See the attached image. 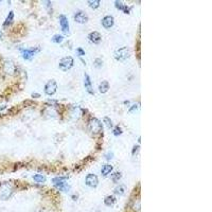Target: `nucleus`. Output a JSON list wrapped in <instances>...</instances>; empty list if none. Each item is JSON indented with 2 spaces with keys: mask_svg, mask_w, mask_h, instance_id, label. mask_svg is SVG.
Listing matches in <instances>:
<instances>
[{
  "mask_svg": "<svg viewBox=\"0 0 212 212\" xmlns=\"http://www.w3.org/2000/svg\"><path fill=\"white\" fill-rule=\"evenodd\" d=\"M130 52L128 47H121L115 52L114 56H115V59H117V61L122 62V61H125L126 59H128V57H130Z\"/></svg>",
  "mask_w": 212,
  "mask_h": 212,
  "instance_id": "obj_1",
  "label": "nucleus"
},
{
  "mask_svg": "<svg viewBox=\"0 0 212 212\" xmlns=\"http://www.w3.org/2000/svg\"><path fill=\"white\" fill-rule=\"evenodd\" d=\"M88 127L92 134H100L102 132V122L99 119H97V118H92L89 121Z\"/></svg>",
  "mask_w": 212,
  "mask_h": 212,
  "instance_id": "obj_2",
  "label": "nucleus"
},
{
  "mask_svg": "<svg viewBox=\"0 0 212 212\" xmlns=\"http://www.w3.org/2000/svg\"><path fill=\"white\" fill-rule=\"evenodd\" d=\"M74 64V59L72 56H65L59 61V66L61 68V70H64V71H68L69 69H71L72 66Z\"/></svg>",
  "mask_w": 212,
  "mask_h": 212,
  "instance_id": "obj_3",
  "label": "nucleus"
},
{
  "mask_svg": "<svg viewBox=\"0 0 212 212\" xmlns=\"http://www.w3.org/2000/svg\"><path fill=\"white\" fill-rule=\"evenodd\" d=\"M57 90V83L55 80H49L45 85V92L48 95H53Z\"/></svg>",
  "mask_w": 212,
  "mask_h": 212,
  "instance_id": "obj_4",
  "label": "nucleus"
},
{
  "mask_svg": "<svg viewBox=\"0 0 212 212\" xmlns=\"http://www.w3.org/2000/svg\"><path fill=\"white\" fill-rule=\"evenodd\" d=\"M39 52V48H30V49H20V53H21L22 57L27 61L32 59V57L34 56L36 53Z\"/></svg>",
  "mask_w": 212,
  "mask_h": 212,
  "instance_id": "obj_5",
  "label": "nucleus"
},
{
  "mask_svg": "<svg viewBox=\"0 0 212 212\" xmlns=\"http://www.w3.org/2000/svg\"><path fill=\"white\" fill-rule=\"evenodd\" d=\"M85 182L90 188H95L98 186V184H99V178H98V176L95 174H88L86 176V178H85Z\"/></svg>",
  "mask_w": 212,
  "mask_h": 212,
  "instance_id": "obj_6",
  "label": "nucleus"
},
{
  "mask_svg": "<svg viewBox=\"0 0 212 212\" xmlns=\"http://www.w3.org/2000/svg\"><path fill=\"white\" fill-rule=\"evenodd\" d=\"M84 85H85V88H86L87 92H89L90 95H93V93H95L91 79H90V76L88 75V73H86V72L84 73Z\"/></svg>",
  "mask_w": 212,
  "mask_h": 212,
  "instance_id": "obj_7",
  "label": "nucleus"
},
{
  "mask_svg": "<svg viewBox=\"0 0 212 212\" xmlns=\"http://www.w3.org/2000/svg\"><path fill=\"white\" fill-rule=\"evenodd\" d=\"M15 70H16V66L13 62H11V61L5 62V66H3V71H5V73L9 74V75H12V74H14Z\"/></svg>",
  "mask_w": 212,
  "mask_h": 212,
  "instance_id": "obj_8",
  "label": "nucleus"
},
{
  "mask_svg": "<svg viewBox=\"0 0 212 212\" xmlns=\"http://www.w3.org/2000/svg\"><path fill=\"white\" fill-rule=\"evenodd\" d=\"M74 20L79 24H85L88 20V16L84 11H78L74 14Z\"/></svg>",
  "mask_w": 212,
  "mask_h": 212,
  "instance_id": "obj_9",
  "label": "nucleus"
},
{
  "mask_svg": "<svg viewBox=\"0 0 212 212\" xmlns=\"http://www.w3.org/2000/svg\"><path fill=\"white\" fill-rule=\"evenodd\" d=\"M102 26L105 29H111L114 26V17L111 15H106L103 17V19L101 20Z\"/></svg>",
  "mask_w": 212,
  "mask_h": 212,
  "instance_id": "obj_10",
  "label": "nucleus"
},
{
  "mask_svg": "<svg viewBox=\"0 0 212 212\" xmlns=\"http://www.w3.org/2000/svg\"><path fill=\"white\" fill-rule=\"evenodd\" d=\"M59 22H61V29L64 33H68L69 32V22H68V19L65 15H61L59 16Z\"/></svg>",
  "mask_w": 212,
  "mask_h": 212,
  "instance_id": "obj_11",
  "label": "nucleus"
},
{
  "mask_svg": "<svg viewBox=\"0 0 212 212\" xmlns=\"http://www.w3.org/2000/svg\"><path fill=\"white\" fill-rule=\"evenodd\" d=\"M88 38H89V40H90L91 43H100V41H101V39H102V36H101V34L98 32V31H93V32H91L90 34L88 35Z\"/></svg>",
  "mask_w": 212,
  "mask_h": 212,
  "instance_id": "obj_12",
  "label": "nucleus"
},
{
  "mask_svg": "<svg viewBox=\"0 0 212 212\" xmlns=\"http://www.w3.org/2000/svg\"><path fill=\"white\" fill-rule=\"evenodd\" d=\"M115 5L118 8L119 10H121V11L125 12L126 14H128L130 12V8L127 7L126 5H124L122 1H119V0H117V1H115Z\"/></svg>",
  "mask_w": 212,
  "mask_h": 212,
  "instance_id": "obj_13",
  "label": "nucleus"
},
{
  "mask_svg": "<svg viewBox=\"0 0 212 212\" xmlns=\"http://www.w3.org/2000/svg\"><path fill=\"white\" fill-rule=\"evenodd\" d=\"M99 90L101 93H106L109 90V83L107 81H102L99 85Z\"/></svg>",
  "mask_w": 212,
  "mask_h": 212,
  "instance_id": "obj_14",
  "label": "nucleus"
},
{
  "mask_svg": "<svg viewBox=\"0 0 212 212\" xmlns=\"http://www.w3.org/2000/svg\"><path fill=\"white\" fill-rule=\"evenodd\" d=\"M13 20H14V12L11 11L8 15V17L5 18V22H3V28H8L9 26H11L13 24Z\"/></svg>",
  "mask_w": 212,
  "mask_h": 212,
  "instance_id": "obj_15",
  "label": "nucleus"
},
{
  "mask_svg": "<svg viewBox=\"0 0 212 212\" xmlns=\"http://www.w3.org/2000/svg\"><path fill=\"white\" fill-rule=\"evenodd\" d=\"M111 171H113V165H104L103 167H102L101 173H102V175H103V176H107V175H109V174L111 173Z\"/></svg>",
  "mask_w": 212,
  "mask_h": 212,
  "instance_id": "obj_16",
  "label": "nucleus"
},
{
  "mask_svg": "<svg viewBox=\"0 0 212 212\" xmlns=\"http://www.w3.org/2000/svg\"><path fill=\"white\" fill-rule=\"evenodd\" d=\"M115 203H116V198L113 195H108V196H106L105 198H104V204H105L106 206L111 207V206L115 205Z\"/></svg>",
  "mask_w": 212,
  "mask_h": 212,
  "instance_id": "obj_17",
  "label": "nucleus"
},
{
  "mask_svg": "<svg viewBox=\"0 0 212 212\" xmlns=\"http://www.w3.org/2000/svg\"><path fill=\"white\" fill-rule=\"evenodd\" d=\"M55 187L56 188H59L61 191H63V192H67L68 190H69V185L66 184V181H63V182H59V184H55Z\"/></svg>",
  "mask_w": 212,
  "mask_h": 212,
  "instance_id": "obj_18",
  "label": "nucleus"
},
{
  "mask_svg": "<svg viewBox=\"0 0 212 212\" xmlns=\"http://www.w3.org/2000/svg\"><path fill=\"white\" fill-rule=\"evenodd\" d=\"M33 179H34V181L38 182V184H43V182L46 181L45 176H43L41 174H35V175L33 176Z\"/></svg>",
  "mask_w": 212,
  "mask_h": 212,
  "instance_id": "obj_19",
  "label": "nucleus"
},
{
  "mask_svg": "<svg viewBox=\"0 0 212 212\" xmlns=\"http://www.w3.org/2000/svg\"><path fill=\"white\" fill-rule=\"evenodd\" d=\"M88 5L91 8V9H93V10H95V9H98L99 8V5H100V1L99 0H88Z\"/></svg>",
  "mask_w": 212,
  "mask_h": 212,
  "instance_id": "obj_20",
  "label": "nucleus"
},
{
  "mask_svg": "<svg viewBox=\"0 0 212 212\" xmlns=\"http://www.w3.org/2000/svg\"><path fill=\"white\" fill-rule=\"evenodd\" d=\"M125 192V187L124 186H118L115 189V194L117 195H123V193Z\"/></svg>",
  "mask_w": 212,
  "mask_h": 212,
  "instance_id": "obj_21",
  "label": "nucleus"
},
{
  "mask_svg": "<svg viewBox=\"0 0 212 212\" xmlns=\"http://www.w3.org/2000/svg\"><path fill=\"white\" fill-rule=\"evenodd\" d=\"M63 40H64V36H62V35L55 34L54 36L52 37V41H54V43H61Z\"/></svg>",
  "mask_w": 212,
  "mask_h": 212,
  "instance_id": "obj_22",
  "label": "nucleus"
},
{
  "mask_svg": "<svg viewBox=\"0 0 212 212\" xmlns=\"http://www.w3.org/2000/svg\"><path fill=\"white\" fill-rule=\"evenodd\" d=\"M122 177V174L120 172H115V174H113V181L118 182Z\"/></svg>",
  "mask_w": 212,
  "mask_h": 212,
  "instance_id": "obj_23",
  "label": "nucleus"
},
{
  "mask_svg": "<svg viewBox=\"0 0 212 212\" xmlns=\"http://www.w3.org/2000/svg\"><path fill=\"white\" fill-rule=\"evenodd\" d=\"M67 177H54L52 179L53 184H59V182H63V181H66Z\"/></svg>",
  "mask_w": 212,
  "mask_h": 212,
  "instance_id": "obj_24",
  "label": "nucleus"
},
{
  "mask_svg": "<svg viewBox=\"0 0 212 212\" xmlns=\"http://www.w3.org/2000/svg\"><path fill=\"white\" fill-rule=\"evenodd\" d=\"M122 133H123V130H121L120 126H116V127L114 128V135H115V136H120Z\"/></svg>",
  "mask_w": 212,
  "mask_h": 212,
  "instance_id": "obj_25",
  "label": "nucleus"
},
{
  "mask_svg": "<svg viewBox=\"0 0 212 212\" xmlns=\"http://www.w3.org/2000/svg\"><path fill=\"white\" fill-rule=\"evenodd\" d=\"M104 123L106 124V126H107L108 128H111V127H113V123H111V119H109L108 117H105V118H104Z\"/></svg>",
  "mask_w": 212,
  "mask_h": 212,
  "instance_id": "obj_26",
  "label": "nucleus"
},
{
  "mask_svg": "<svg viewBox=\"0 0 212 212\" xmlns=\"http://www.w3.org/2000/svg\"><path fill=\"white\" fill-rule=\"evenodd\" d=\"M76 53H78L79 56H83V55L85 54V51L82 48H78V49H76Z\"/></svg>",
  "mask_w": 212,
  "mask_h": 212,
  "instance_id": "obj_27",
  "label": "nucleus"
},
{
  "mask_svg": "<svg viewBox=\"0 0 212 212\" xmlns=\"http://www.w3.org/2000/svg\"><path fill=\"white\" fill-rule=\"evenodd\" d=\"M95 66H98V67H101V66H102V61H101V59H95Z\"/></svg>",
  "mask_w": 212,
  "mask_h": 212,
  "instance_id": "obj_28",
  "label": "nucleus"
},
{
  "mask_svg": "<svg viewBox=\"0 0 212 212\" xmlns=\"http://www.w3.org/2000/svg\"><path fill=\"white\" fill-rule=\"evenodd\" d=\"M113 156H114V154L111 153V152H108V153L106 154L105 157H106V159H107V160H111V158H113Z\"/></svg>",
  "mask_w": 212,
  "mask_h": 212,
  "instance_id": "obj_29",
  "label": "nucleus"
},
{
  "mask_svg": "<svg viewBox=\"0 0 212 212\" xmlns=\"http://www.w3.org/2000/svg\"><path fill=\"white\" fill-rule=\"evenodd\" d=\"M139 149H140V146H139V145H136V146L134 147V149H133V155H136L137 151H138Z\"/></svg>",
  "mask_w": 212,
  "mask_h": 212,
  "instance_id": "obj_30",
  "label": "nucleus"
},
{
  "mask_svg": "<svg viewBox=\"0 0 212 212\" xmlns=\"http://www.w3.org/2000/svg\"><path fill=\"white\" fill-rule=\"evenodd\" d=\"M135 109H137V105H134V106H133V107H130V113H132V111H133V113H134V111H135Z\"/></svg>",
  "mask_w": 212,
  "mask_h": 212,
  "instance_id": "obj_31",
  "label": "nucleus"
},
{
  "mask_svg": "<svg viewBox=\"0 0 212 212\" xmlns=\"http://www.w3.org/2000/svg\"><path fill=\"white\" fill-rule=\"evenodd\" d=\"M0 36H1V32H0Z\"/></svg>",
  "mask_w": 212,
  "mask_h": 212,
  "instance_id": "obj_32",
  "label": "nucleus"
}]
</instances>
